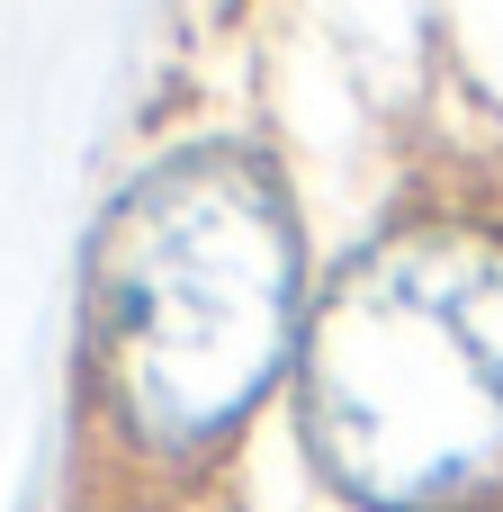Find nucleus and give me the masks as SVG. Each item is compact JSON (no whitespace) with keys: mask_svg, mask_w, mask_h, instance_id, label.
Masks as SVG:
<instances>
[{"mask_svg":"<svg viewBox=\"0 0 503 512\" xmlns=\"http://www.w3.org/2000/svg\"><path fill=\"white\" fill-rule=\"evenodd\" d=\"M306 216L270 144L189 135L99 216L72 405L90 512H216L306 342Z\"/></svg>","mask_w":503,"mask_h":512,"instance_id":"f257e3e1","label":"nucleus"},{"mask_svg":"<svg viewBox=\"0 0 503 512\" xmlns=\"http://www.w3.org/2000/svg\"><path fill=\"white\" fill-rule=\"evenodd\" d=\"M297 450L342 512H503V180L432 171L315 279Z\"/></svg>","mask_w":503,"mask_h":512,"instance_id":"f03ea898","label":"nucleus"}]
</instances>
